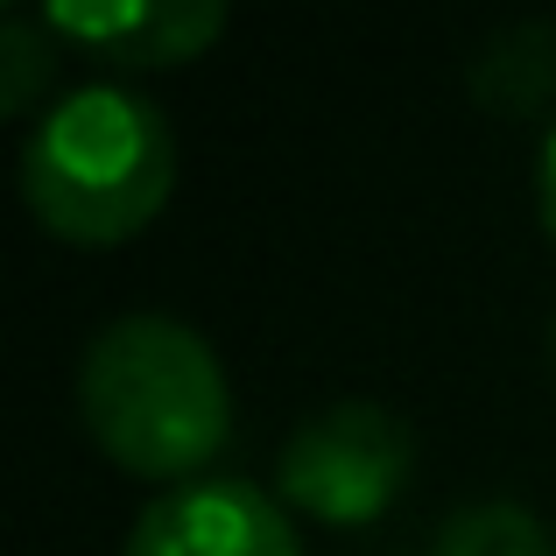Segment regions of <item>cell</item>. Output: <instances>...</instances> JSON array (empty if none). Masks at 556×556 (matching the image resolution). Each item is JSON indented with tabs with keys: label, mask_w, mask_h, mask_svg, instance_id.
Wrapping results in <instances>:
<instances>
[{
	"label": "cell",
	"mask_w": 556,
	"mask_h": 556,
	"mask_svg": "<svg viewBox=\"0 0 556 556\" xmlns=\"http://www.w3.org/2000/svg\"><path fill=\"white\" fill-rule=\"evenodd\" d=\"M535 204H543V226H549V240H556V127H549V141H543V190H535Z\"/></svg>",
	"instance_id": "9"
},
{
	"label": "cell",
	"mask_w": 556,
	"mask_h": 556,
	"mask_svg": "<svg viewBox=\"0 0 556 556\" xmlns=\"http://www.w3.org/2000/svg\"><path fill=\"white\" fill-rule=\"evenodd\" d=\"M437 556H556V543L543 535V521L515 501H486L465 507L444 535H437Z\"/></svg>",
	"instance_id": "7"
},
{
	"label": "cell",
	"mask_w": 556,
	"mask_h": 556,
	"mask_svg": "<svg viewBox=\"0 0 556 556\" xmlns=\"http://www.w3.org/2000/svg\"><path fill=\"white\" fill-rule=\"evenodd\" d=\"M472 92L486 113H543L556 99V28L521 22L507 36H493L486 56L472 64Z\"/></svg>",
	"instance_id": "6"
},
{
	"label": "cell",
	"mask_w": 556,
	"mask_h": 556,
	"mask_svg": "<svg viewBox=\"0 0 556 556\" xmlns=\"http://www.w3.org/2000/svg\"><path fill=\"white\" fill-rule=\"evenodd\" d=\"M177 135L163 106L127 85H78L22 149V198L56 240L121 247L169 204Z\"/></svg>",
	"instance_id": "2"
},
{
	"label": "cell",
	"mask_w": 556,
	"mask_h": 556,
	"mask_svg": "<svg viewBox=\"0 0 556 556\" xmlns=\"http://www.w3.org/2000/svg\"><path fill=\"white\" fill-rule=\"evenodd\" d=\"M127 556H303V543L254 479H190L135 521Z\"/></svg>",
	"instance_id": "4"
},
{
	"label": "cell",
	"mask_w": 556,
	"mask_h": 556,
	"mask_svg": "<svg viewBox=\"0 0 556 556\" xmlns=\"http://www.w3.org/2000/svg\"><path fill=\"white\" fill-rule=\"evenodd\" d=\"M416 437L380 402H331L289 437L282 451V501L317 521H374L408 486Z\"/></svg>",
	"instance_id": "3"
},
{
	"label": "cell",
	"mask_w": 556,
	"mask_h": 556,
	"mask_svg": "<svg viewBox=\"0 0 556 556\" xmlns=\"http://www.w3.org/2000/svg\"><path fill=\"white\" fill-rule=\"evenodd\" d=\"M78 408L92 444L135 479H190L232 437V388L218 353L163 311L113 317L85 345Z\"/></svg>",
	"instance_id": "1"
},
{
	"label": "cell",
	"mask_w": 556,
	"mask_h": 556,
	"mask_svg": "<svg viewBox=\"0 0 556 556\" xmlns=\"http://www.w3.org/2000/svg\"><path fill=\"white\" fill-rule=\"evenodd\" d=\"M50 22H0V113H22L36 85L50 78V50H42Z\"/></svg>",
	"instance_id": "8"
},
{
	"label": "cell",
	"mask_w": 556,
	"mask_h": 556,
	"mask_svg": "<svg viewBox=\"0 0 556 556\" xmlns=\"http://www.w3.org/2000/svg\"><path fill=\"white\" fill-rule=\"evenodd\" d=\"M50 36H71L121 64H190L226 28L218 0H50Z\"/></svg>",
	"instance_id": "5"
}]
</instances>
